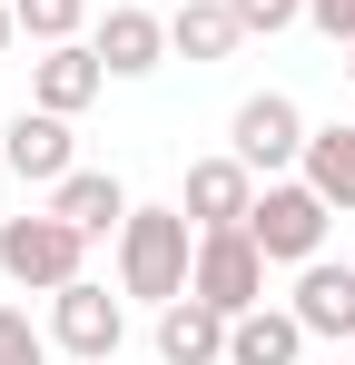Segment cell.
<instances>
[{
    "mask_svg": "<svg viewBox=\"0 0 355 365\" xmlns=\"http://www.w3.org/2000/svg\"><path fill=\"white\" fill-rule=\"evenodd\" d=\"M187 267H197V217L187 207H128V227H118V297L168 306V297H187Z\"/></svg>",
    "mask_w": 355,
    "mask_h": 365,
    "instance_id": "obj_1",
    "label": "cell"
},
{
    "mask_svg": "<svg viewBox=\"0 0 355 365\" xmlns=\"http://www.w3.org/2000/svg\"><path fill=\"white\" fill-rule=\"evenodd\" d=\"M0 277L20 297H59L69 277H89V237L59 217V207H30V217H0Z\"/></svg>",
    "mask_w": 355,
    "mask_h": 365,
    "instance_id": "obj_2",
    "label": "cell"
},
{
    "mask_svg": "<svg viewBox=\"0 0 355 365\" xmlns=\"http://www.w3.org/2000/svg\"><path fill=\"white\" fill-rule=\"evenodd\" d=\"M326 227H336V207L316 197V178H267V187H257V207H247V237L267 247L277 267L326 257Z\"/></svg>",
    "mask_w": 355,
    "mask_h": 365,
    "instance_id": "obj_3",
    "label": "cell"
},
{
    "mask_svg": "<svg viewBox=\"0 0 355 365\" xmlns=\"http://www.w3.org/2000/svg\"><path fill=\"white\" fill-rule=\"evenodd\" d=\"M267 247L247 237V227H197V267H187V297H207L217 316H247V306H267Z\"/></svg>",
    "mask_w": 355,
    "mask_h": 365,
    "instance_id": "obj_4",
    "label": "cell"
},
{
    "mask_svg": "<svg viewBox=\"0 0 355 365\" xmlns=\"http://www.w3.org/2000/svg\"><path fill=\"white\" fill-rule=\"evenodd\" d=\"M306 109H296L287 89H257V99H237V119H227V148L257 168V178H296L306 168Z\"/></svg>",
    "mask_w": 355,
    "mask_h": 365,
    "instance_id": "obj_5",
    "label": "cell"
},
{
    "mask_svg": "<svg viewBox=\"0 0 355 365\" xmlns=\"http://www.w3.org/2000/svg\"><path fill=\"white\" fill-rule=\"evenodd\" d=\"M50 346L79 356V365H109L118 346H128V306H118L99 277H69V287L50 297Z\"/></svg>",
    "mask_w": 355,
    "mask_h": 365,
    "instance_id": "obj_6",
    "label": "cell"
},
{
    "mask_svg": "<svg viewBox=\"0 0 355 365\" xmlns=\"http://www.w3.org/2000/svg\"><path fill=\"white\" fill-rule=\"evenodd\" d=\"M257 168H247V158H187V187H178V207H187V217H197V227H247V207H257Z\"/></svg>",
    "mask_w": 355,
    "mask_h": 365,
    "instance_id": "obj_7",
    "label": "cell"
},
{
    "mask_svg": "<svg viewBox=\"0 0 355 365\" xmlns=\"http://www.w3.org/2000/svg\"><path fill=\"white\" fill-rule=\"evenodd\" d=\"M99 89H109V60H99L89 40H59V50H40V60H30V109H59V119H79Z\"/></svg>",
    "mask_w": 355,
    "mask_h": 365,
    "instance_id": "obj_8",
    "label": "cell"
},
{
    "mask_svg": "<svg viewBox=\"0 0 355 365\" xmlns=\"http://www.w3.org/2000/svg\"><path fill=\"white\" fill-rule=\"evenodd\" d=\"M0 158H10V178H30V187H59L79 158H69V119L59 109H20V119L0 128Z\"/></svg>",
    "mask_w": 355,
    "mask_h": 365,
    "instance_id": "obj_9",
    "label": "cell"
},
{
    "mask_svg": "<svg viewBox=\"0 0 355 365\" xmlns=\"http://www.w3.org/2000/svg\"><path fill=\"white\" fill-rule=\"evenodd\" d=\"M227 326L237 316H217L207 297H168L148 346H158V365H227Z\"/></svg>",
    "mask_w": 355,
    "mask_h": 365,
    "instance_id": "obj_10",
    "label": "cell"
},
{
    "mask_svg": "<svg viewBox=\"0 0 355 365\" xmlns=\"http://www.w3.org/2000/svg\"><path fill=\"white\" fill-rule=\"evenodd\" d=\"M89 50L109 60V79H148V69L168 60V20H158V10H138V0H118L109 20L89 30Z\"/></svg>",
    "mask_w": 355,
    "mask_h": 365,
    "instance_id": "obj_11",
    "label": "cell"
},
{
    "mask_svg": "<svg viewBox=\"0 0 355 365\" xmlns=\"http://www.w3.org/2000/svg\"><path fill=\"white\" fill-rule=\"evenodd\" d=\"M287 306L306 316V336H336V346H346V336H355V267H336V257H306Z\"/></svg>",
    "mask_w": 355,
    "mask_h": 365,
    "instance_id": "obj_12",
    "label": "cell"
},
{
    "mask_svg": "<svg viewBox=\"0 0 355 365\" xmlns=\"http://www.w3.org/2000/svg\"><path fill=\"white\" fill-rule=\"evenodd\" d=\"M50 207H59V217H69V227H79V237H118L138 197H128V187H118L109 168H69V178L50 187Z\"/></svg>",
    "mask_w": 355,
    "mask_h": 365,
    "instance_id": "obj_13",
    "label": "cell"
},
{
    "mask_svg": "<svg viewBox=\"0 0 355 365\" xmlns=\"http://www.w3.org/2000/svg\"><path fill=\"white\" fill-rule=\"evenodd\" d=\"M306 346H316V336H306L296 306H247V316L227 326V365H296Z\"/></svg>",
    "mask_w": 355,
    "mask_h": 365,
    "instance_id": "obj_14",
    "label": "cell"
},
{
    "mask_svg": "<svg viewBox=\"0 0 355 365\" xmlns=\"http://www.w3.org/2000/svg\"><path fill=\"white\" fill-rule=\"evenodd\" d=\"M296 178H316V197H326L336 217H355V119L316 128V138H306V168H296Z\"/></svg>",
    "mask_w": 355,
    "mask_h": 365,
    "instance_id": "obj_15",
    "label": "cell"
},
{
    "mask_svg": "<svg viewBox=\"0 0 355 365\" xmlns=\"http://www.w3.org/2000/svg\"><path fill=\"white\" fill-rule=\"evenodd\" d=\"M237 40H247V30H237L227 0H178V10H168V50H178V60H227Z\"/></svg>",
    "mask_w": 355,
    "mask_h": 365,
    "instance_id": "obj_16",
    "label": "cell"
},
{
    "mask_svg": "<svg viewBox=\"0 0 355 365\" xmlns=\"http://www.w3.org/2000/svg\"><path fill=\"white\" fill-rule=\"evenodd\" d=\"M10 10H20V40H40V50L79 40V20H89V0H10Z\"/></svg>",
    "mask_w": 355,
    "mask_h": 365,
    "instance_id": "obj_17",
    "label": "cell"
},
{
    "mask_svg": "<svg viewBox=\"0 0 355 365\" xmlns=\"http://www.w3.org/2000/svg\"><path fill=\"white\" fill-rule=\"evenodd\" d=\"M50 326H30V306H0V365H50Z\"/></svg>",
    "mask_w": 355,
    "mask_h": 365,
    "instance_id": "obj_18",
    "label": "cell"
},
{
    "mask_svg": "<svg viewBox=\"0 0 355 365\" xmlns=\"http://www.w3.org/2000/svg\"><path fill=\"white\" fill-rule=\"evenodd\" d=\"M227 10H237V30H247V40H277V30L306 20V0H227Z\"/></svg>",
    "mask_w": 355,
    "mask_h": 365,
    "instance_id": "obj_19",
    "label": "cell"
},
{
    "mask_svg": "<svg viewBox=\"0 0 355 365\" xmlns=\"http://www.w3.org/2000/svg\"><path fill=\"white\" fill-rule=\"evenodd\" d=\"M306 30H326L336 50H355V0H306Z\"/></svg>",
    "mask_w": 355,
    "mask_h": 365,
    "instance_id": "obj_20",
    "label": "cell"
},
{
    "mask_svg": "<svg viewBox=\"0 0 355 365\" xmlns=\"http://www.w3.org/2000/svg\"><path fill=\"white\" fill-rule=\"evenodd\" d=\"M10 40H20V10H10V0H0V50H10Z\"/></svg>",
    "mask_w": 355,
    "mask_h": 365,
    "instance_id": "obj_21",
    "label": "cell"
},
{
    "mask_svg": "<svg viewBox=\"0 0 355 365\" xmlns=\"http://www.w3.org/2000/svg\"><path fill=\"white\" fill-rule=\"evenodd\" d=\"M346 89H355V50H346Z\"/></svg>",
    "mask_w": 355,
    "mask_h": 365,
    "instance_id": "obj_22",
    "label": "cell"
},
{
    "mask_svg": "<svg viewBox=\"0 0 355 365\" xmlns=\"http://www.w3.org/2000/svg\"><path fill=\"white\" fill-rule=\"evenodd\" d=\"M0 187H10V158H0Z\"/></svg>",
    "mask_w": 355,
    "mask_h": 365,
    "instance_id": "obj_23",
    "label": "cell"
}]
</instances>
